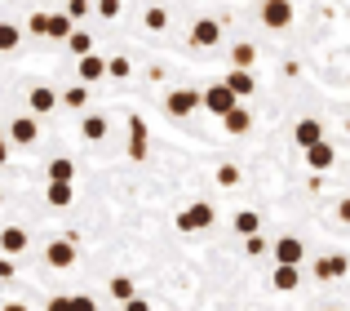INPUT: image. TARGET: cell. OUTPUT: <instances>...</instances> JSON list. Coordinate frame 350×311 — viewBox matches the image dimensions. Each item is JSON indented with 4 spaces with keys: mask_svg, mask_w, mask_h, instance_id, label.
Instances as JSON below:
<instances>
[{
    "mask_svg": "<svg viewBox=\"0 0 350 311\" xmlns=\"http://www.w3.org/2000/svg\"><path fill=\"white\" fill-rule=\"evenodd\" d=\"M271 285L280 289V294H293V289L301 285V276H297V262H280V267H275V276H271Z\"/></svg>",
    "mask_w": 350,
    "mask_h": 311,
    "instance_id": "obj_16",
    "label": "cell"
},
{
    "mask_svg": "<svg viewBox=\"0 0 350 311\" xmlns=\"http://www.w3.org/2000/svg\"><path fill=\"white\" fill-rule=\"evenodd\" d=\"M293 138H297V147H315V142H324V121H315V116H306V121L293 125Z\"/></svg>",
    "mask_w": 350,
    "mask_h": 311,
    "instance_id": "obj_10",
    "label": "cell"
},
{
    "mask_svg": "<svg viewBox=\"0 0 350 311\" xmlns=\"http://www.w3.org/2000/svg\"><path fill=\"white\" fill-rule=\"evenodd\" d=\"M222 125H226V134H235V138H239V134L253 129V116H248V107H235V112L222 116Z\"/></svg>",
    "mask_w": 350,
    "mask_h": 311,
    "instance_id": "obj_19",
    "label": "cell"
},
{
    "mask_svg": "<svg viewBox=\"0 0 350 311\" xmlns=\"http://www.w3.org/2000/svg\"><path fill=\"white\" fill-rule=\"evenodd\" d=\"M235 107H239V94L226 85V80H222V85H208V89H204V112H208V116H217V121H222L226 112H235Z\"/></svg>",
    "mask_w": 350,
    "mask_h": 311,
    "instance_id": "obj_4",
    "label": "cell"
},
{
    "mask_svg": "<svg viewBox=\"0 0 350 311\" xmlns=\"http://www.w3.org/2000/svg\"><path fill=\"white\" fill-rule=\"evenodd\" d=\"M49 178H62V182H76V164H71V160H49Z\"/></svg>",
    "mask_w": 350,
    "mask_h": 311,
    "instance_id": "obj_29",
    "label": "cell"
},
{
    "mask_svg": "<svg viewBox=\"0 0 350 311\" xmlns=\"http://www.w3.org/2000/svg\"><path fill=\"white\" fill-rule=\"evenodd\" d=\"M142 27H146V32H164V27H169V9L151 5V9L142 14Z\"/></svg>",
    "mask_w": 350,
    "mask_h": 311,
    "instance_id": "obj_23",
    "label": "cell"
},
{
    "mask_svg": "<svg viewBox=\"0 0 350 311\" xmlns=\"http://www.w3.org/2000/svg\"><path fill=\"white\" fill-rule=\"evenodd\" d=\"M217 182H222V187H235V182H239V169H235V164H222V169H217Z\"/></svg>",
    "mask_w": 350,
    "mask_h": 311,
    "instance_id": "obj_31",
    "label": "cell"
},
{
    "mask_svg": "<svg viewBox=\"0 0 350 311\" xmlns=\"http://www.w3.org/2000/svg\"><path fill=\"white\" fill-rule=\"evenodd\" d=\"M120 9H124L120 0H98V14L103 18H120Z\"/></svg>",
    "mask_w": 350,
    "mask_h": 311,
    "instance_id": "obj_33",
    "label": "cell"
},
{
    "mask_svg": "<svg viewBox=\"0 0 350 311\" xmlns=\"http://www.w3.org/2000/svg\"><path fill=\"white\" fill-rule=\"evenodd\" d=\"M107 134H111V121H107V116H85V121H80V138L85 142H103Z\"/></svg>",
    "mask_w": 350,
    "mask_h": 311,
    "instance_id": "obj_15",
    "label": "cell"
},
{
    "mask_svg": "<svg viewBox=\"0 0 350 311\" xmlns=\"http://www.w3.org/2000/svg\"><path fill=\"white\" fill-rule=\"evenodd\" d=\"M67 45H71V53H76V58L94 53V40H89V32H71V36H67Z\"/></svg>",
    "mask_w": 350,
    "mask_h": 311,
    "instance_id": "obj_25",
    "label": "cell"
},
{
    "mask_svg": "<svg viewBox=\"0 0 350 311\" xmlns=\"http://www.w3.org/2000/svg\"><path fill=\"white\" fill-rule=\"evenodd\" d=\"M213 223H217L213 200H191L187 209H178V232L182 236H200V232H208Z\"/></svg>",
    "mask_w": 350,
    "mask_h": 311,
    "instance_id": "obj_1",
    "label": "cell"
},
{
    "mask_svg": "<svg viewBox=\"0 0 350 311\" xmlns=\"http://www.w3.org/2000/svg\"><path fill=\"white\" fill-rule=\"evenodd\" d=\"M226 85H231V89H235V94H239V98H248V94H257V85H253V71H248V67H235V71H231V76H226Z\"/></svg>",
    "mask_w": 350,
    "mask_h": 311,
    "instance_id": "obj_20",
    "label": "cell"
},
{
    "mask_svg": "<svg viewBox=\"0 0 350 311\" xmlns=\"http://www.w3.org/2000/svg\"><path fill=\"white\" fill-rule=\"evenodd\" d=\"M293 18H297L293 0H262V9H257V23L266 32H284V27H293Z\"/></svg>",
    "mask_w": 350,
    "mask_h": 311,
    "instance_id": "obj_2",
    "label": "cell"
},
{
    "mask_svg": "<svg viewBox=\"0 0 350 311\" xmlns=\"http://www.w3.org/2000/svg\"><path fill=\"white\" fill-rule=\"evenodd\" d=\"M200 107H204V94H200V89H173V94H164V112H169L173 121H187Z\"/></svg>",
    "mask_w": 350,
    "mask_h": 311,
    "instance_id": "obj_3",
    "label": "cell"
},
{
    "mask_svg": "<svg viewBox=\"0 0 350 311\" xmlns=\"http://www.w3.org/2000/svg\"><path fill=\"white\" fill-rule=\"evenodd\" d=\"M44 196H49L53 209H67L71 200H76V187H71V182H62V178H49V191H44Z\"/></svg>",
    "mask_w": 350,
    "mask_h": 311,
    "instance_id": "obj_18",
    "label": "cell"
},
{
    "mask_svg": "<svg viewBox=\"0 0 350 311\" xmlns=\"http://www.w3.org/2000/svg\"><path fill=\"white\" fill-rule=\"evenodd\" d=\"M244 249H248V258H257V253H266V240H262V236H244Z\"/></svg>",
    "mask_w": 350,
    "mask_h": 311,
    "instance_id": "obj_30",
    "label": "cell"
},
{
    "mask_svg": "<svg viewBox=\"0 0 350 311\" xmlns=\"http://www.w3.org/2000/svg\"><path fill=\"white\" fill-rule=\"evenodd\" d=\"M62 103L71 107V112H80V107L89 103V80H80V85H71V89H62Z\"/></svg>",
    "mask_w": 350,
    "mask_h": 311,
    "instance_id": "obj_22",
    "label": "cell"
},
{
    "mask_svg": "<svg viewBox=\"0 0 350 311\" xmlns=\"http://www.w3.org/2000/svg\"><path fill=\"white\" fill-rule=\"evenodd\" d=\"M27 27H31V36H49V14H36Z\"/></svg>",
    "mask_w": 350,
    "mask_h": 311,
    "instance_id": "obj_32",
    "label": "cell"
},
{
    "mask_svg": "<svg viewBox=\"0 0 350 311\" xmlns=\"http://www.w3.org/2000/svg\"><path fill=\"white\" fill-rule=\"evenodd\" d=\"M350 271V258L346 253H324V258H315V276L319 280H342Z\"/></svg>",
    "mask_w": 350,
    "mask_h": 311,
    "instance_id": "obj_9",
    "label": "cell"
},
{
    "mask_svg": "<svg viewBox=\"0 0 350 311\" xmlns=\"http://www.w3.org/2000/svg\"><path fill=\"white\" fill-rule=\"evenodd\" d=\"M18 276V267H14V253H5V258H0V280H14Z\"/></svg>",
    "mask_w": 350,
    "mask_h": 311,
    "instance_id": "obj_35",
    "label": "cell"
},
{
    "mask_svg": "<svg viewBox=\"0 0 350 311\" xmlns=\"http://www.w3.org/2000/svg\"><path fill=\"white\" fill-rule=\"evenodd\" d=\"M80 18L71 14V9H62V14H49V40H67L71 32H76Z\"/></svg>",
    "mask_w": 350,
    "mask_h": 311,
    "instance_id": "obj_17",
    "label": "cell"
},
{
    "mask_svg": "<svg viewBox=\"0 0 350 311\" xmlns=\"http://www.w3.org/2000/svg\"><path fill=\"white\" fill-rule=\"evenodd\" d=\"M44 262H49L53 271H71V267H76V240H71V236H58V240H49V249H44Z\"/></svg>",
    "mask_w": 350,
    "mask_h": 311,
    "instance_id": "obj_5",
    "label": "cell"
},
{
    "mask_svg": "<svg viewBox=\"0 0 350 311\" xmlns=\"http://www.w3.org/2000/svg\"><path fill=\"white\" fill-rule=\"evenodd\" d=\"M67 9H71L76 18H85V14H89V0H67Z\"/></svg>",
    "mask_w": 350,
    "mask_h": 311,
    "instance_id": "obj_36",
    "label": "cell"
},
{
    "mask_svg": "<svg viewBox=\"0 0 350 311\" xmlns=\"http://www.w3.org/2000/svg\"><path fill=\"white\" fill-rule=\"evenodd\" d=\"M301 258H306V245H301L297 236H280V240H275V262H297L301 267Z\"/></svg>",
    "mask_w": 350,
    "mask_h": 311,
    "instance_id": "obj_13",
    "label": "cell"
},
{
    "mask_svg": "<svg viewBox=\"0 0 350 311\" xmlns=\"http://www.w3.org/2000/svg\"><path fill=\"white\" fill-rule=\"evenodd\" d=\"M191 45L196 49H217L222 45V23L217 18H196L191 23Z\"/></svg>",
    "mask_w": 350,
    "mask_h": 311,
    "instance_id": "obj_7",
    "label": "cell"
},
{
    "mask_svg": "<svg viewBox=\"0 0 350 311\" xmlns=\"http://www.w3.org/2000/svg\"><path fill=\"white\" fill-rule=\"evenodd\" d=\"M103 76H111V58H103V53H85L80 58V80H103Z\"/></svg>",
    "mask_w": 350,
    "mask_h": 311,
    "instance_id": "obj_11",
    "label": "cell"
},
{
    "mask_svg": "<svg viewBox=\"0 0 350 311\" xmlns=\"http://www.w3.org/2000/svg\"><path fill=\"white\" fill-rule=\"evenodd\" d=\"M129 71H133V62H129V58H111V76L116 80H124Z\"/></svg>",
    "mask_w": 350,
    "mask_h": 311,
    "instance_id": "obj_34",
    "label": "cell"
},
{
    "mask_svg": "<svg viewBox=\"0 0 350 311\" xmlns=\"http://www.w3.org/2000/svg\"><path fill=\"white\" fill-rule=\"evenodd\" d=\"M306 164H310V169H333V164H337V147H333V142H315V147H306Z\"/></svg>",
    "mask_w": 350,
    "mask_h": 311,
    "instance_id": "obj_14",
    "label": "cell"
},
{
    "mask_svg": "<svg viewBox=\"0 0 350 311\" xmlns=\"http://www.w3.org/2000/svg\"><path fill=\"white\" fill-rule=\"evenodd\" d=\"M40 138V116H14V121H9V142H14V147H31V142Z\"/></svg>",
    "mask_w": 350,
    "mask_h": 311,
    "instance_id": "obj_6",
    "label": "cell"
},
{
    "mask_svg": "<svg viewBox=\"0 0 350 311\" xmlns=\"http://www.w3.org/2000/svg\"><path fill=\"white\" fill-rule=\"evenodd\" d=\"M257 227H262V218H257L253 209H239L235 214V236H253Z\"/></svg>",
    "mask_w": 350,
    "mask_h": 311,
    "instance_id": "obj_24",
    "label": "cell"
},
{
    "mask_svg": "<svg viewBox=\"0 0 350 311\" xmlns=\"http://www.w3.org/2000/svg\"><path fill=\"white\" fill-rule=\"evenodd\" d=\"M58 103H62V94H58V89H49V85H31V94H27V107H31L36 116H49Z\"/></svg>",
    "mask_w": 350,
    "mask_h": 311,
    "instance_id": "obj_8",
    "label": "cell"
},
{
    "mask_svg": "<svg viewBox=\"0 0 350 311\" xmlns=\"http://www.w3.org/2000/svg\"><path fill=\"white\" fill-rule=\"evenodd\" d=\"M18 40H23V32H18L14 23L0 27V49H5V53H14V49H18Z\"/></svg>",
    "mask_w": 350,
    "mask_h": 311,
    "instance_id": "obj_28",
    "label": "cell"
},
{
    "mask_svg": "<svg viewBox=\"0 0 350 311\" xmlns=\"http://www.w3.org/2000/svg\"><path fill=\"white\" fill-rule=\"evenodd\" d=\"M146 125H142V116H129V156L133 160H146Z\"/></svg>",
    "mask_w": 350,
    "mask_h": 311,
    "instance_id": "obj_12",
    "label": "cell"
},
{
    "mask_svg": "<svg viewBox=\"0 0 350 311\" xmlns=\"http://www.w3.org/2000/svg\"><path fill=\"white\" fill-rule=\"evenodd\" d=\"M111 298H116V303H133V280H129V276H116L111 280Z\"/></svg>",
    "mask_w": 350,
    "mask_h": 311,
    "instance_id": "obj_27",
    "label": "cell"
},
{
    "mask_svg": "<svg viewBox=\"0 0 350 311\" xmlns=\"http://www.w3.org/2000/svg\"><path fill=\"white\" fill-rule=\"evenodd\" d=\"M0 249H5V253H23V249H27V232H23V227H5V236H0Z\"/></svg>",
    "mask_w": 350,
    "mask_h": 311,
    "instance_id": "obj_21",
    "label": "cell"
},
{
    "mask_svg": "<svg viewBox=\"0 0 350 311\" xmlns=\"http://www.w3.org/2000/svg\"><path fill=\"white\" fill-rule=\"evenodd\" d=\"M231 62H235V67H253V62H257V45H235Z\"/></svg>",
    "mask_w": 350,
    "mask_h": 311,
    "instance_id": "obj_26",
    "label": "cell"
},
{
    "mask_svg": "<svg viewBox=\"0 0 350 311\" xmlns=\"http://www.w3.org/2000/svg\"><path fill=\"white\" fill-rule=\"evenodd\" d=\"M337 218H342V223H350V200H342V205H337Z\"/></svg>",
    "mask_w": 350,
    "mask_h": 311,
    "instance_id": "obj_37",
    "label": "cell"
}]
</instances>
